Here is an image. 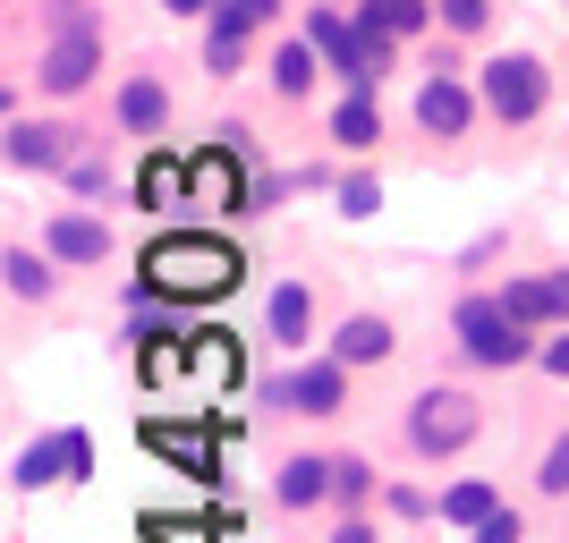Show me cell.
I'll list each match as a JSON object with an SVG mask.
<instances>
[{"label": "cell", "mask_w": 569, "mask_h": 543, "mask_svg": "<svg viewBox=\"0 0 569 543\" xmlns=\"http://www.w3.org/2000/svg\"><path fill=\"white\" fill-rule=\"evenodd\" d=\"M137 281H153L170 306H213L247 281V255H238L221 230H170L137 255Z\"/></svg>", "instance_id": "6da1fadb"}, {"label": "cell", "mask_w": 569, "mask_h": 543, "mask_svg": "<svg viewBox=\"0 0 569 543\" xmlns=\"http://www.w3.org/2000/svg\"><path fill=\"white\" fill-rule=\"evenodd\" d=\"M400 442H408V459L442 467V459L485 442V400H476L468 382H426V391L400 408Z\"/></svg>", "instance_id": "7a4b0ae2"}, {"label": "cell", "mask_w": 569, "mask_h": 543, "mask_svg": "<svg viewBox=\"0 0 569 543\" xmlns=\"http://www.w3.org/2000/svg\"><path fill=\"white\" fill-rule=\"evenodd\" d=\"M451 349L468 356L476 374H519V365H536V349H545V340H536L519 314L501 306L493 289H468V298L451 306Z\"/></svg>", "instance_id": "3957f363"}, {"label": "cell", "mask_w": 569, "mask_h": 543, "mask_svg": "<svg viewBox=\"0 0 569 543\" xmlns=\"http://www.w3.org/2000/svg\"><path fill=\"white\" fill-rule=\"evenodd\" d=\"M307 34H315V51L332 60L340 86H382V77L400 69V34H366L357 9L349 18H340V9H307Z\"/></svg>", "instance_id": "277c9868"}, {"label": "cell", "mask_w": 569, "mask_h": 543, "mask_svg": "<svg viewBox=\"0 0 569 543\" xmlns=\"http://www.w3.org/2000/svg\"><path fill=\"white\" fill-rule=\"evenodd\" d=\"M476 94H485V119L501 128H536L552 111V69L536 51H493L485 69H476Z\"/></svg>", "instance_id": "5b68a950"}, {"label": "cell", "mask_w": 569, "mask_h": 543, "mask_svg": "<svg viewBox=\"0 0 569 543\" xmlns=\"http://www.w3.org/2000/svg\"><path fill=\"white\" fill-rule=\"evenodd\" d=\"M349 391H357V365H340L332 349H323V356H298L289 374L263 382V400L281 408V416H349Z\"/></svg>", "instance_id": "8992f818"}, {"label": "cell", "mask_w": 569, "mask_h": 543, "mask_svg": "<svg viewBox=\"0 0 569 543\" xmlns=\"http://www.w3.org/2000/svg\"><path fill=\"white\" fill-rule=\"evenodd\" d=\"M256 153H238L230 137L204 144V153H188V204H204V213H256Z\"/></svg>", "instance_id": "52a82bcc"}, {"label": "cell", "mask_w": 569, "mask_h": 543, "mask_svg": "<svg viewBox=\"0 0 569 543\" xmlns=\"http://www.w3.org/2000/svg\"><path fill=\"white\" fill-rule=\"evenodd\" d=\"M94 128H77V119H26L9 111V170H69L77 153H94Z\"/></svg>", "instance_id": "ba28073f"}, {"label": "cell", "mask_w": 569, "mask_h": 543, "mask_svg": "<svg viewBox=\"0 0 569 543\" xmlns=\"http://www.w3.org/2000/svg\"><path fill=\"white\" fill-rule=\"evenodd\" d=\"M485 119V94H476L459 69H426V86H417V128H426L433 144H459Z\"/></svg>", "instance_id": "9c48e42d"}, {"label": "cell", "mask_w": 569, "mask_h": 543, "mask_svg": "<svg viewBox=\"0 0 569 543\" xmlns=\"http://www.w3.org/2000/svg\"><path fill=\"white\" fill-rule=\"evenodd\" d=\"M94 77H102V34H43V51H34V86H43L51 102H77Z\"/></svg>", "instance_id": "30bf717a"}, {"label": "cell", "mask_w": 569, "mask_h": 543, "mask_svg": "<svg viewBox=\"0 0 569 543\" xmlns=\"http://www.w3.org/2000/svg\"><path fill=\"white\" fill-rule=\"evenodd\" d=\"M111 128H119V137H144V144H162V137H170V77L153 69V60L119 77V94H111Z\"/></svg>", "instance_id": "8fae6325"}, {"label": "cell", "mask_w": 569, "mask_h": 543, "mask_svg": "<svg viewBox=\"0 0 569 543\" xmlns=\"http://www.w3.org/2000/svg\"><path fill=\"white\" fill-rule=\"evenodd\" d=\"M43 255L60 263V272H102V263H111V230H102V213H86V204L51 213L43 221Z\"/></svg>", "instance_id": "7c38bea8"}, {"label": "cell", "mask_w": 569, "mask_h": 543, "mask_svg": "<svg viewBox=\"0 0 569 543\" xmlns=\"http://www.w3.org/2000/svg\"><path fill=\"white\" fill-rule=\"evenodd\" d=\"M323 69H332V60L315 51V34H307V26H298V34H281V43L263 51V86H272V102H289V111H298V102H307L315 86H323Z\"/></svg>", "instance_id": "4fadbf2b"}, {"label": "cell", "mask_w": 569, "mask_h": 543, "mask_svg": "<svg viewBox=\"0 0 569 543\" xmlns=\"http://www.w3.org/2000/svg\"><path fill=\"white\" fill-rule=\"evenodd\" d=\"M323 349L340 356V365H357V374H375V365H391L400 356V323L391 314H375V306H357V314H340L332 323V340Z\"/></svg>", "instance_id": "5bb4252c"}, {"label": "cell", "mask_w": 569, "mask_h": 543, "mask_svg": "<svg viewBox=\"0 0 569 543\" xmlns=\"http://www.w3.org/2000/svg\"><path fill=\"white\" fill-rule=\"evenodd\" d=\"M323 331V298H315V281H281L272 298H263V340L289 356H307V340Z\"/></svg>", "instance_id": "9a60e30c"}, {"label": "cell", "mask_w": 569, "mask_h": 543, "mask_svg": "<svg viewBox=\"0 0 569 543\" xmlns=\"http://www.w3.org/2000/svg\"><path fill=\"white\" fill-rule=\"evenodd\" d=\"M272 501H281L289 519H307V510H332V450H298L272 467Z\"/></svg>", "instance_id": "2e32d148"}, {"label": "cell", "mask_w": 569, "mask_h": 543, "mask_svg": "<svg viewBox=\"0 0 569 543\" xmlns=\"http://www.w3.org/2000/svg\"><path fill=\"white\" fill-rule=\"evenodd\" d=\"M256 34H263V26H247V18H230V9H213V18H204V77H213V86H230V77L256 60Z\"/></svg>", "instance_id": "e0dca14e"}, {"label": "cell", "mask_w": 569, "mask_h": 543, "mask_svg": "<svg viewBox=\"0 0 569 543\" xmlns=\"http://www.w3.org/2000/svg\"><path fill=\"white\" fill-rule=\"evenodd\" d=\"M323 128H332L340 153H375V144H382V102H375V86H349V94L332 102V119H323Z\"/></svg>", "instance_id": "ac0fdd59"}, {"label": "cell", "mask_w": 569, "mask_h": 543, "mask_svg": "<svg viewBox=\"0 0 569 543\" xmlns=\"http://www.w3.org/2000/svg\"><path fill=\"white\" fill-rule=\"evenodd\" d=\"M170 204H188V162H179L170 144H144V162H137V213H170Z\"/></svg>", "instance_id": "d6986e66"}, {"label": "cell", "mask_w": 569, "mask_h": 543, "mask_svg": "<svg viewBox=\"0 0 569 543\" xmlns=\"http://www.w3.org/2000/svg\"><path fill=\"white\" fill-rule=\"evenodd\" d=\"M382 484H391V475H382L366 450H332V510L340 519H349V510H375Z\"/></svg>", "instance_id": "ffe728a7"}, {"label": "cell", "mask_w": 569, "mask_h": 543, "mask_svg": "<svg viewBox=\"0 0 569 543\" xmlns=\"http://www.w3.org/2000/svg\"><path fill=\"white\" fill-rule=\"evenodd\" d=\"M357 26H366V34H400V43H417V34L442 26V9H433V0H357Z\"/></svg>", "instance_id": "44dd1931"}, {"label": "cell", "mask_w": 569, "mask_h": 543, "mask_svg": "<svg viewBox=\"0 0 569 543\" xmlns=\"http://www.w3.org/2000/svg\"><path fill=\"white\" fill-rule=\"evenodd\" d=\"M0 272H9V298H18V306H51V298H60V263H51L43 247H9Z\"/></svg>", "instance_id": "7402d4cb"}, {"label": "cell", "mask_w": 569, "mask_h": 543, "mask_svg": "<svg viewBox=\"0 0 569 543\" xmlns=\"http://www.w3.org/2000/svg\"><path fill=\"white\" fill-rule=\"evenodd\" d=\"M493 510H501V484H493V475H459V484H442V526H459V535H476Z\"/></svg>", "instance_id": "603a6c76"}, {"label": "cell", "mask_w": 569, "mask_h": 543, "mask_svg": "<svg viewBox=\"0 0 569 543\" xmlns=\"http://www.w3.org/2000/svg\"><path fill=\"white\" fill-rule=\"evenodd\" d=\"M493 298H501L510 314H519L527 331H552V323H561V314H552V272H510V281H501Z\"/></svg>", "instance_id": "cb8c5ba5"}, {"label": "cell", "mask_w": 569, "mask_h": 543, "mask_svg": "<svg viewBox=\"0 0 569 543\" xmlns=\"http://www.w3.org/2000/svg\"><path fill=\"white\" fill-rule=\"evenodd\" d=\"M9 484L18 493H51V484H69V459H60V433H43V442L18 450V467H9Z\"/></svg>", "instance_id": "d4e9b609"}, {"label": "cell", "mask_w": 569, "mask_h": 543, "mask_svg": "<svg viewBox=\"0 0 569 543\" xmlns=\"http://www.w3.org/2000/svg\"><path fill=\"white\" fill-rule=\"evenodd\" d=\"M442 9V43H476V34H493V0H433Z\"/></svg>", "instance_id": "484cf974"}, {"label": "cell", "mask_w": 569, "mask_h": 543, "mask_svg": "<svg viewBox=\"0 0 569 543\" xmlns=\"http://www.w3.org/2000/svg\"><path fill=\"white\" fill-rule=\"evenodd\" d=\"M382 510H391V519H408V526H426V519H442V493H426V484H400V475H391V484H382Z\"/></svg>", "instance_id": "4316f807"}, {"label": "cell", "mask_w": 569, "mask_h": 543, "mask_svg": "<svg viewBox=\"0 0 569 543\" xmlns=\"http://www.w3.org/2000/svg\"><path fill=\"white\" fill-rule=\"evenodd\" d=\"M332 195H340V221H375L382 213V179H375V170H349Z\"/></svg>", "instance_id": "83f0119b"}, {"label": "cell", "mask_w": 569, "mask_h": 543, "mask_svg": "<svg viewBox=\"0 0 569 543\" xmlns=\"http://www.w3.org/2000/svg\"><path fill=\"white\" fill-rule=\"evenodd\" d=\"M43 34H102L94 0H43Z\"/></svg>", "instance_id": "f1b7e54d"}, {"label": "cell", "mask_w": 569, "mask_h": 543, "mask_svg": "<svg viewBox=\"0 0 569 543\" xmlns=\"http://www.w3.org/2000/svg\"><path fill=\"white\" fill-rule=\"evenodd\" d=\"M60 179H69V195H86V204H94V195H111V162H102V153H77Z\"/></svg>", "instance_id": "f546056e"}, {"label": "cell", "mask_w": 569, "mask_h": 543, "mask_svg": "<svg viewBox=\"0 0 569 543\" xmlns=\"http://www.w3.org/2000/svg\"><path fill=\"white\" fill-rule=\"evenodd\" d=\"M536 493H545V501H569V433L536 459Z\"/></svg>", "instance_id": "4dcf8cb0"}, {"label": "cell", "mask_w": 569, "mask_h": 543, "mask_svg": "<svg viewBox=\"0 0 569 543\" xmlns=\"http://www.w3.org/2000/svg\"><path fill=\"white\" fill-rule=\"evenodd\" d=\"M60 459H69V484H94V433L60 425Z\"/></svg>", "instance_id": "1f68e13d"}, {"label": "cell", "mask_w": 569, "mask_h": 543, "mask_svg": "<svg viewBox=\"0 0 569 543\" xmlns=\"http://www.w3.org/2000/svg\"><path fill=\"white\" fill-rule=\"evenodd\" d=\"M468 543H527V510H519V501H501V510H493L485 526H476Z\"/></svg>", "instance_id": "d6a6232c"}, {"label": "cell", "mask_w": 569, "mask_h": 543, "mask_svg": "<svg viewBox=\"0 0 569 543\" xmlns=\"http://www.w3.org/2000/svg\"><path fill=\"white\" fill-rule=\"evenodd\" d=\"M536 374H545V382H569V323H552V331H545V349H536Z\"/></svg>", "instance_id": "836d02e7"}, {"label": "cell", "mask_w": 569, "mask_h": 543, "mask_svg": "<svg viewBox=\"0 0 569 543\" xmlns=\"http://www.w3.org/2000/svg\"><path fill=\"white\" fill-rule=\"evenodd\" d=\"M332 543H382V526H375V510H349V519L332 526Z\"/></svg>", "instance_id": "e575fe53"}, {"label": "cell", "mask_w": 569, "mask_h": 543, "mask_svg": "<svg viewBox=\"0 0 569 543\" xmlns=\"http://www.w3.org/2000/svg\"><path fill=\"white\" fill-rule=\"evenodd\" d=\"M221 9H230V18H247V26H272V18H281V0H221Z\"/></svg>", "instance_id": "d590c367"}, {"label": "cell", "mask_w": 569, "mask_h": 543, "mask_svg": "<svg viewBox=\"0 0 569 543\" xmlns=\"http://www.w3.org/2000/svg\"><path fill=\"white\" fill-rule=\"evenodd\" d=\"M545 272H552V314L569 323V263H545Z\"/></svg>", "instance_id": "8d00e7d4"}, {"label": "cell", "mask_w": 569, "mask_h": 543, "mask_svg": "<svg viewBox=\"0 0 569 543\" xmlns=\"http://www.w3.org/2000/svg\"><path fill=\"white\" fill-rule=\"evenodd\" d=\"M153 535H162V543H213L204 526H162V519H153Z\"/></svg>", "instance_id": "74e56055"}, {"label": "cell", "mask_w": 569, "mask_h": 543, "mask_svg": "<svg viewBox=\"0 0 569 543\" xmlns=\"http://www.w3.org/2000/svg\"><path fill=\"white\" fill-rule=\"evenodd\" d=\"M162 9H170V18H213L221 0H162Z\"/></svg>", "instance_id": "f35d334b"}]
</instances>
